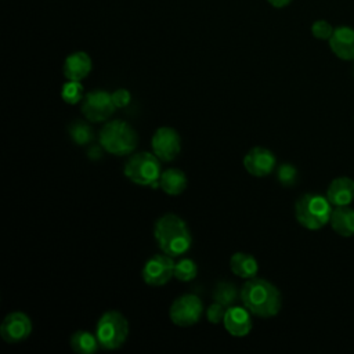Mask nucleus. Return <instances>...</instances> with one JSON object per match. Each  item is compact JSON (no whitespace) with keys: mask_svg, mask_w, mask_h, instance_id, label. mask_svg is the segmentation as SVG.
<instances>
[{"mask_svg":"<svg viewBox=\"0 0 354 354\" xmlns=\"http://www.w3.org/2000/svg\"><path fill=\"white\" fill-rule=\"evenodd\" d=\"M243 166L249 174L254 177H266L274 171L277 159L270 149L254 147L245 155Z\"/></svg>","mask_w":354,"mask_h":354,"instance_id":"12","label":"nucleus"},{"mask_svg":"<svg viewBox=\"0 0 354 354\" xmlns=\"http://www.w3.org/2000/svg\"><path fill=\"white\" fill-rule=\"evenodd\" d=\"M333 231L340 236L354 235V209L350 206H336L329 220Z\"/></svg>","mask_w":354,"mask_h":354,"instance_id":"17","label":"nucleus"},{"mask_svg":"<svg viewBox=\"0 0 354 354\" xmlns=\"http://www.w3.org/2000/svg\"><path fill=\"white\" fill-rule=\"evenodd\" d=\"M90 71H91V58L87 53L76 51L69 54L65 58L62 72L68 80L80 82L90 73Z\"/></svg>","mask_w":354,"mask_h":354,"instance_id":"16","label":"nucleus"},{"mask_svg":"<svg viewBox=\"0 0 354 354\" xmlns=\"http://www.w3.org/2000/svg\"><path fill=\"white\" fill-rule=\"evenodd\" d=\"M332 203L326 196L304 194L295 203V217L300 225L315 231L326 225L332 214Z\"/></svg>","mask_w":354,"mask_h":354,"instance_id":"3","label":"nucleus"},{"mask_svg":"<svg viewBox=\"0 0 354 354\" xmlns=\"http://www.w3.org/2000/svg\"><path fill=\"white\" fill-rule=\"evenodd\" d=\"M241 301L250 314L260 318H271L281 310V292L270 281L261 278L246 279L239 292Z\"/></svg>","mask_w":354,"mask_h":354,"instance_id":"1","label":"nucleus"},{"mask_svg":"<svg viewBox=\"0 0 354 354\" xmlns=\"http://www.w3.org/2000/svg\"><path fill=\"white\" fill-rule=\"evenodd\" d=\"M123 173L137 185L158 188L162 174L160 160L153 152H138L129 158Z\"/></svg>","mask_w":354,"mask_h":354,"instance_id":"5","label":"nucleus"},{"mask_svg":"<svg viewBox=\"0 0 354 354\" xmlns=\"http://www.w3.org/2000/svg\"><path fill=\"white\" fill-rule=\"evenodd\" d=\"M326 198L332 206H348L354 201V180L337 177L332 180L326 189Z\"/></svg>","mask_w":354,"mask_h":354,"instance_id":"15","label":"nucleus"},{"mask_svg":"<svg viewBox=\"0 0 354 354\" xmlns=\"http://www.w3.org/2000/svg\"><path fill=\"white\" fill-rule=\"evenodd\" d=\"M203 311V304L196 295H183L177 297L169 310V317L171 322L177 326H191L195 325Z\"/></svg>","mask_w":354,"mask_h":354,"instance_id":"7","label":"nucleus"},{"mask_svg":"<svg viewBox=\"0 0 354 354\" xmlns=\"http://www.w3.org/2000/svg\"><path fill=\"white\" fill-rule=\"evenodd\" d=\"M159 188L167 195H180L187 188V176L183 170L170 167L162 171L159 178Z\"/></svg>","mask_w":354,"mask_h":354,"instance_id":"19","label":"nucleus"},{"mask_svg":"<svg viewBox=\"0 0 354 354\" xmlns=\"http://www.w3.org/2000/svg\"><path fill=\"white\" fill-rule=\"evenodd\" d=\"M111 95H112V101L116 108H124L126 105H129V102L131 100V95H130L129 90H126V88H118Z\"/></svg>","mask_w":354,"mask_h":354,"instance_id":"28","label":"nucleus"},{"mask_svg":"<svg viewBox=\"0 0 354 354\" xmlns=\"http://www.w3.org/2000/svg\"><path fill=\"white\" fill-rule=\"evenodd\" d=\"M153 236L160 250L171 257H177L188 252L191 248V232L185 221L177 214H163L153 227Z\"/></svg>","mask_w":354,"mask_h":354,"instance_id":"2","label":"nucleus"},{"mask_svg":"<svg viewBox=\"0 0 354 354\" xmlns=\"http://www.w3.org/2000/svg\"><path fill=\"white\" fill-rule=\"evenodd\" d=\"M277 177L283 187H293L297 183V169L290 163H283L277 169Z\"/></svg>","mask_w":354,"mask_h":354,"instance_id":"25","label":"nucleus"},{"mask_svg":"<svg viewBox=\"0 0 354 354\" xmlns=\"http://www.w3.org/2000/svg\"><path fill=\"white\" fill-rule=\"evenodd\" d=\"M225 307L221 306L220 303L214 301L207 308H206V318L210 324H220L224 321V315H225Z\"/></svg>","mask_w":354,"mask_h":354,"instance_id":"27","label":"nucleus"},{"mask_svg":"<svg viewBox=\"0 0 354 354\" xmlns=\"http://www.w3.org/2000/svg\"><path fill=\"white\" fill-rule=\"evenodd\" d=\"M115 109L116 106L112 101V95L105 90H94L83 97L82 113L88 122H105L111 118Z\"/></svg>","mask_w":354,"mask_h":354,"instance_id":"8","label":"nucleus"},{"mask_svg":"<svg viewBox=\"0 0 354 354\" xmlns=\"http://www.w3.org/2000/svg\"><path fill=\"white\" fill-rule=\"evenodd\" d=\"M329 47L337 58L354 59V29L348 26L336 28L329 39Z\"/></svg>","mask_w":354,"mask_h":354,"instance_id":"14","label":"nucleus"},{"mask_svg":"<svg viewBox=\"0 0 354 354\" xmlns=\"http://www.w3.org/2000/svg\"><path fill=\"white\" fill-rule=\"evenodd\" d=\"M230 268L232 274H235L236 277L243 279H250L256 277L259 271V264L252 254L236 252L230 259Z\"/></svg>","mask_w":354,"mask_h":354,"instance_id":"18","label":"nucleus"},{"mask_svg":"<svg viewBox=\"0 0 354 354\" xmlns=\"http://www.w3.org/2000/svg\"><path fill=\"white\" fill-rule=\"evenodd\" d=\"M98 141L104 151L116 156H123L136 149L138 137L136 130L127 122L111 120L100 130Z\"/></svg>","mask_w":354,"mask_h":354,"instance_id":"4","label":"nucleus"},{"mask_svg":"<svg viewBox=\"0 0 354 354\" xmlns=\"http://www.w3.org/2000/svg\"><path fill=\"white\" fill-rule=\"evenodd\" d=\"M223 324L225 330L235 337L246 336L253 326L250 311L246 307H238V306H231L225 310Z\"/></svg>","mask_w":354,"mask_h":354,"instance_id":"13","label":"nucleus"},{"mask_svg":"<svg viewBox=\"0 0 354 354\" xmlns=\"http://www.w3.org/2000/svg\"><path fill=\"white\" fill-rule=\"evenodd\" d=\"M95 336L104 350L122 347L129 336V322L118 310L105 311L95 325Z\"/></svg>","mask_w":354,"mask_h":354,"instance_id":"6","label":"nucleus"},{"mask_svg":"<svg viewBox=\"0 0 354 354\" xmlns=\"http://www.w3.org/2000/svg\"><path fill=\"white\" fill-rule=\"evenodd\" d=\"M272 7H275V8H282V7H285V6H288L292 0H267Z\"/></svg>","mask_w":354,"mask_h":354,"instance_id":"29","label":"nucleus"},{"mask_svg":"<svg viewBox=\"0 0 354 354\" xmlns=\"http://www.w3.org/2000/svg\"><path fill=\"white\" fill-rule=\"evenodd\" d=\"M72 350L77 354H93L98 350L100 343L95 335L87 330H76L69 339Z\"/></svg>","mask_w":354,"mask_h":354,"instance_id":"20","label":"nucleus"},{"mask_svg":"<svg viewBox=\"0 0 354 354\" xmlns=\"http://www.w3.org/2000/svg\"><path fill=\"white\" fill-rule=\"evenodd\" d=\"M333 30H335V29L330 26V24L326 22V21H322V19L315 21V22L313 24V26H311V33H313V36L317 37V39H319V40H329L330 36H332V33H333Z\"/></svg>","mask_w":354,"mask_h":354,"instance_id":"26","label":"nucleus"},{"mask_svg":"<svg viewBox=\"0 0 354 354\" xmlns=\"http://www.w3.org/2000/svg\"><path fill=\"white\" fill-rule=\"evenodd\" d=\"M69 136L72 138V141L77 145H86L88 142H91L94 134H93V129L88 123H86L84 120H75L69 124Z\"/></svg>","mask_w":354,"mask_h":354,"instance_id":"21","label":"nucleus"},{"mask_svg":"<svg viewBox=\"0 0 354 354\" xmlns=\"http://www.w3.org/2000/svg\"><path fill=\"white\" fill-rule=\"evenodd\" d=\"M152 152L162 162L174 160L181 151V138L173 127H159L151 138Z\"/></svg>","mask_w":354,"mask_h":354,"instance_id":"10","label":"nucleus"},{"mask_svg":"<svg viewBox=\"0 0 354 354\" xmlns=\"http://www.w3.org/2000/svg\"><path fill=\"white\" fill-rule=\"evenodd\" d=\"M84 94H83V86L80 82L77 80H68L66 83H64L62 88H61V98L69 104V105H75L77 102H80L83 100Z\"/></svg>","mask_w":354,"mask_h":354,"instance_id":"23","label":"nucleus"},{"mask_svg":"<svg viewBox=\"0 0 354 354\" xmlns=\"http://www.w3.org/2000/svg\"><path fill=\"white\" fill-rule=\"evenodd\" d=\"M236 297H238V292L232 283L223 281L216 285L213 292V300L220 303L225 308L231 307L235 303Z\"/></svg>","mask_w":354,"mask_h":354,"instance_id":"22","label":"nucleus"},{"mask_svg":"<svg viewBox=\"0 0 354 354\" xmlns=\"http://www.w3.org/2000/svg\"><path fill=\"white\" fill-rule=\"evenodd\" d=\"M196 274H198V267L195 261L191 259H183L177 261L174 266V277L178 281H183V282L192 281L196 277Z\"/></svg>","mask_w":354,"mask_h":354,"instance_id":"24","label":"nucleus"},{"mask_svg":"<svg viewBox=\"0 0 354 354\" xmlns=\"http://www.w3.org/2000/svg\"><path fill=\"white\" fill-rule=\"evenodd\" d=\"M174 266L173 257L162 253L153 254L151 259L147 260L142 268V279L149 286H163L174 277Z\"/></svg>","mask_w":354,"mask_h":354,"instance_id":"9","label":"nucleus"},{"mask_svg":"<svg viewBox=\"0 0 354 354\" xmlns=\"http://www.w3.org/2000/svg\"><path fill=\"white\" fill-rule=\"evenodd\" d=\"M32 332V321L22 311H12L3 319L0 325V336L10 344H17L29 337Z\"/></svg>","mask_w":354,"mask_h":354,"instance_id":"11","label":"nucleus"}]
</instances>
